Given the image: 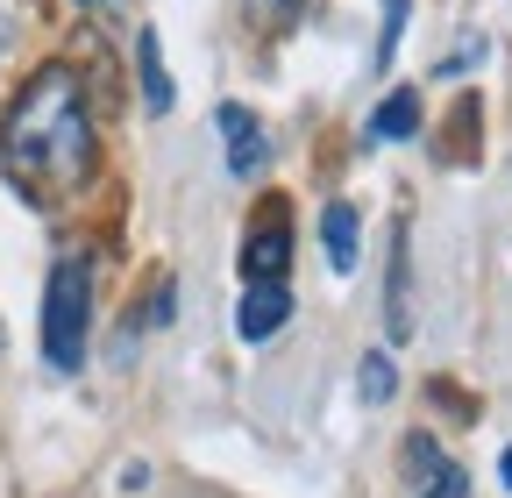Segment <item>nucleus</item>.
I'll return each mask as SVG.
<instances>
[{
	"label": "nucleus",
	"instance_id": "obj_7",
	"mask_svg": "<svg viewBox=\"0 0 512 498\" xmlns=\"http://www.w3.org/2000/svg\"><path fill=\"white\" fill-rule=\"evenodd\" d=\"M406 136H420V86L384 93V107L370 114V143H406Z\"/></svg>",
	"mask_w": 512,
	"mask_h": 498
},
{
	"label": "nucleus",
	"instance_id": "obj_4",
	"mask_svg": "<svg viewBox=\"0 0 512 498\" xmlns=\"http://www.w3.org/2000/svg\"><path fill=\"white\" fill-rule=\"evenodd\" d=\"M214 121H221V143H228V171H235V178H249V171H264L271 143H264V129H256V114L228 100V107H214Z\"/></svg>",
	"mask_w": 512,
	"mask_h": 498
},
{
	"label": "nucleus",
	"instance_id": "obj_13",
	"mask_svg": "<svg viewBox=\"0 0 512 498\" xmlns=\"http://www.w3.org/2000/svg\"><path fill=\"white\" fill-rule=\"evenodd\" d=\"M484 50H491V43H484V36H463V43H456V50H448V57H441V72H448V79H463V72H470V65H484Z\"/></svg>",
	"mask_w": 512,
	"mask_h": 498
},
{
	"label": "nucleus",
	"instance_id": "obj_11",
	"mask_svg": "<svg viewBox=\"0 0 512 498\" xmlns=\"http://www.w3.org/2000/svg\"><path fill=\"white\" fill-rule=\"evenodd\" d=\"M406 235L392 242V342H406V328H413V314H406Z\"/></svg>",
	"mask_w": 512,
	"mask_h": 498
},
{
	"label": "nucleus",
	"instance_id": "obj_2",
	"mask_svg": "<svg viewBox=\"0 0 512 498\" xmlns=\"http://www.w3.org/2000/svg\"><path fill=\"white\" fill-rule=\"evenodd\" d=\"M86 328H93V257H57V271L43 285V363L79 370Z\"/></svg>",
	"mask_w": 512,
	"mask_h": 498
},
{
	"label": "nucleus",
	"instance_id": "obj_1",
	"mask_svg": "<svg viewBox=\"0 0 512 498\" xmlns=\"http://www.w3.org/2000/svg\"><path fill=\"white\" fill-rule=\"evenodd\" d=\"M0 164H8L15 193L50 207L64 193H79L93 171V114L86 86L72 65H43L0 114Z\"/></svg>",
	"mask_w": 512,
	"mask_h": 498
},
{
	"label": "nucleus",
	"instance_id": "obj_5",
	"mask_svg": "<svg viewBox=\"0 0 512 498\" xmlns=\"http://www.w3.org/2000/svg\"><path fill=\"white\" fill-rule=\"evenodd\" d=\"M285 321H292V292L285 285H249L242 306H235V335L242 342H271Z\"/></svg>",
	"mask_w": 512,
	"mask_h": 498
},
{
	"label": "nucleus",
	"instance_id": "obj_15",
	"mask_svg": "<svg viewBox=\"0 0 512 498\" xmlns=\"http://www.w3.org/2000/svg\"><path fill=\"white\" fill-rule=\"evenodd\" d=\"M79 8H107V0H79Z\"/></svg>",
	"mask_w": 512,
	"mask_h": 498
},
{
	"label": "nucleus",
	"instance_id": "obj_12",
	"mask_svg": "<svg viewBox=\"0 0 512 498\" xmlns=\"http://www.w3.org/2000/svg\"><path fill=\"white\" fill-rule=\"evenodd\" d=\"M399 36H406V0H384V36H377V65H392Z\"/></svg>",
	"mask_w": 512,
	"mask_h": 498
},
{
	"label": "nucleus",
	"instance_id": "obj_8",
	"mask_svg": "<svg viewBox=\"0 0 512 498\" xmlns=\"http://www.w3.org/2000/svg\"><path fill=\"white\" fill-rule=\"evenodd\" d=\"M136 72H143V114H171V72H164V43H157V29H143L136 36Z\"/></svg>",
	"mask_w": 512,
	"mask_h": 498
},
{
	"label": "nucleus",
	"instance_id": "obj_6",
	"mask_svg": "<svg viewBox=\"0 0 512 498\" xmlns=\"http://www.w3.org/2000/svg\"><path fill=\"white\" fill-rule=\"evenodd\" d=\"M285 264H292V228H256L249 242H242V278L249 285H285Z\"/></svg>",
	"mask_w": 512,
	"mask_h": 498
},
{
	"label": "nucleus",
	"instance_id": "obj_14",
	"mask_svg": "<svg viewBox=\"0 0 512 498\" xmlns=\"http://www.w3.org/2000/svg\"><path fill=\"white\" fill-rule=\"evenodd\" d=\"M498 477H505V491H512V449H505V456H498Z\"/></svg>",
	"mask_w": 512,
	"mask_h": 498
},
{
	"label": "nucleus",
	"instance_id": "obj_9",
	"mask_svg": "<svg viewBox=\"0 0 512 498\" xmlns=\"http://www.w3.org/2000/svg\"><path fill=\"white\" fill-rule=\"evenodd\" d=\"M320 242H328V264L335 271H356V207L335 200L328 214H320Z\"/></svg>",
	"mask_w": 512,
	"mask_h": 498
},
{
	"label": "nucleus",
	"instance_id": "obj_10",
	"mask_svg": "<svg viewBox=\"0 0 512 498\" xmlns=\"http://www.w3.org/2000/svg\"><path fill=\"white\" fill-rule=\"evenodd\" d=\"M392 356H384V349H370L363 363H356V392H363V406H384V399H392Z\"/></svg>",
	"mask_w": 512,
	"mask_h": 498
},
{
	"label": "nucleus",
	"instance_id": "obj_3",
	"mask_svg": "<svg viewBox=\"0 0 512 498\" xmlns=\"http://www.w3.org/2000/svg\"><path fill=\"white\" fill-rule=\"evenodd\" d=\"M406 477H413L420 498H463V491H470L463 463L441 456V442H427V434H406Z\"/></svg>",
	"mask_w": 512,
	"mask_h": 498
}]
</instances>
